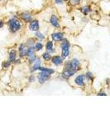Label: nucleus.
<instances>
[{
    "label": "nucleus",
    "instance_id": "obj_1",
    "mask_svg": "<svg viewBox=\"0 0 110 125\" xmlns=\"http://www.w3.org/2000/svg\"><path fill=\"white\" fill-rule=\"evenodd\" d=\"M8 28L10 33H15L17 32H18L22 28V24L20 23V21L17 19L16 17H13L12 19H10L7 22Z\"/></svg>",
    "mask_w": 110,
    "mask_h": 125
},
{
    "label": "nucleus",
    "instance_id": "obj_2",
    "mask_svg": "<svg viewBox=\"0 0 110 125\" xmlns=\"http://www.w3.org/2000/svg\"><path fill=\"white\" fill-rule=\"evenodd\" d=\"M51 74H48L47 73H44L41 71H40V73H38L37 75V81L39 82L40 84L45 83L47 81L51 79Z\"/></svg>",
    "mask_w": 110,
    "mask_h": 125
},
{
    "label": "nucleus",
    "instance_id": "obj_3",
    "mask_svg": "<svg viewBox=\"0 0 110 125\" xmlns=\"http://www.w3.org/2000/svg\"><path fill=\"white\" fill-rule=\"evenodd\" d=\"M18 55L21 58L27 57V50H28V46L26 43H21L18 47Z\"/></svg>",
    "mask_w": 110,
    "mask_h": 125
},
{
    "label": "nucleus",
    "instance_id": "obj_4",
    "mask_svg": "<svg viewBox=\"0 0 110 125\" xmlns=\"http://www.w3.org/2000/svg\"><path fill=\"white\" fill-rule=\"evenodd\" d=\"M76 71L74 69H66V68H64V70L61 73V76L64 79H69L70 78H71L72 76H74L76 73Z\"/></svg>",
    "mask_w": 110,
    "mask_h": 125
},
{
    "label": "nucleus",
    "instance_id": "obj_5",
    "mask_svg": "<svg viewBox=\"0 0 110 125\" xmlns=\"http://www.w3.org/2000/svg\"><path fill=\"white\" fill-rule=\"evenodd\" d=\"M51 63L54 64L56 67H59V66H61L64 63V59L60 55H54L51 57Z\"/></svg>",
    "mask_w": 110,
    "mask_h": 125
},
{
    "label": "nucleus",
    "instance_id": "obj_6",
    "mask_svg": "<svg viewBox=\"0 0 110 125\" xmlns=\"http://www.w3.org/2000/svg\"><path fill=\"white\" fill-rule=\"evenodd\" d=\"M39 28H40V23H39V21L37 19H32L29 23L28 29H29L30 31L37 32L39 30Z\"/></svg>",
    "mask_w": 110,
    "mask_h": 125
},
{
    "label": "nucleus",
    "instance_id": "obj_7",
    "mask_svg": "<svg viewBox=\"0 0 110 125\" xmlns=\"http://www.w3.org/2000/svg\"><path fill=\"white\" fill-rule=\"evenodd\" d=\"M75 83L79 87L85 85V77L84 74H79L75 78Z\"/></svg>",
    "mask_w": 110,
    "mask_h": 125
},
{
    "label": "nucleus",
    "instance_id": "obj_8",
    "mask_svg": "<svg viewBox=\"0 0 110 125\" xmlns=\"http://www.w3.org/2000/svg\"><path fill=\"white\" fill-rule=\"evenodd\" d=\"M50 23H51L54 28H55V29H59V28L61 27L59 19H58V18L55 14H52L50 17Z\"/></svg>",
    "mask_w": 110,
    "mask_h": 125
},
{
    "label": "nucleus",
    "instance_id": "obj_9",
    "mask_svg": "<svg viewBox=\"0 0 110 125\" xmlns=\"http://www.w3.org/2000/svg\"><path fill=\"white\" fill-rule=\"evenodd\" d=\"M51 36L52 41L55 42H61L64 39V33L61 32H55V33H53Z\"/></svg>",
    "mask_w": 110,
    "mask_h": 125
},
{
    "label": "nucleus",
    "instance_id": "obj_10",
    "mask_svg": "<svg viewBox=\"0 0 110 125\" xmlns=\"http://www.w3.org/2000/svg\"><path fill=\"white\" fill-rule=\"evenodd\" d=\"M71 61V68L74 70H75L76 72H78L79 70H80V62H79V59H77V58H73Z\"/></svg>",
    "mask_w": 110,
    "mask_h": 125
},
{
    "label": "nucleus",
    "instance_id": "obj_11",
    "mask_svg": "<svg viewBox=\"0 0 110 125\" xmlns=\"http://www.w3.org/2000/svg\"><path fill=\"white\" fill-rule=\"evenodd\" d=\"M41 60L39 58H37V59L35 60V62L32 63V66H31V73H34L36 71H37V70L39 69V68L41 67Z\"/></svg>",
    "mask_w": 110,
    "mask_h": 125
},
{
    "label": "nucleus",
    "instance_id": "obj_12",
    "mask_svg": "<svg viewBox=\"0 0 110 125\" xmlns=\"http://www.w3.org/2000/svg\"><path fill=\"white\" fill-rule=\"evenodd\" d=\"M21 18L23 20L24 22H26V23H30V22L32 20V16H31V14L30 13H28V12H23V13H21Z\"/></svg>",
    "mask_w": 110,
    "mask_h": 125
},
{
    "label": "nucleus",
    "instance_id": "obj_13",
    "mask_svg": "<svg viewBox=\"0 0 110 125\" xmlns=\"http://www.w3.org/2000/svg\"><path fill=\"white\" fill-rule=\"evenodd\" d=\"M61 51L62 50H70V48H71V43L68 41V39H64L61 40Z\"/></svg>",
    "mask_w": 110,
    "mask_h": 125
},
{
    "label": "nucleus",
    "instance_id": "obj_14",
    "mask_svg": "<svg viewBox=\"0 0 110 125\" xmlns=\"http://www.w3.org/2000/svg\"><path fill=\"white\" fill-rule=\"evenodd\" d=\"M17 52L15 49L10 50L8 53V60L12 62V63H13L15 62V60L17 59Z\"/></svg>",
    "mask_w": 110,
    "mask_h": 125
},
{
    "label": "nucleus",
    "instance_id": "obj_15",
    "mask_svg": "<svg viewBox=\"0 0 110 125\" xmlns=\"http://www.w3.org/2000/svg\"><path fill=\"white\" fill-rule=\"evenodd\" d=\"M46 50H47V52H49V53H51V54H52L54 52H55V49H54L53 41H51V40H49V41L47 42V43H46Z\"/></svg>",
    "mask_w": 110,
    "mask_h": 125
},
{
    "label": "nucleus",
    "instance_id": "obj_16",
    "mask_svg": "<svg viewBox=\"0 0 110 125\" xmlns=\"http://www.w3.org/2000/svg\"><path fill=\"white\" fill-rule=\"evenodd\" d=\"M39 71H41V72H44V73H47L48 74H51L52 75L53 73H55V70L53 68H47V67H40L39 68Z\"/></svg>",
    "mask_w": 110,
    "mask_h": 125
},
{
    "label": "nucleus",
    "instance_id": "obj_17",
    "mask_svg": "<svg viewBox=\"0 0 110 125\" xmlns=\"http://www.w3.org/2000/svg\"><path fill=\"white\" fill-rule=\"evenodd\" d=\"M41 57H42V58L44 59V61L48 62V61H51V57H52V56H51V53H49V52L46 51L45 53H42Z\"/></svg>",
    "mask_w": 110,
    "mask_h": 125
},
{
    "label": "nucleus",
    "instance_id": "obj_18",
    "mask_svg": "<svg viewBox=\"0 0 110 125\" xmlns=\"http://www.w3.org/2000/svg\"><path fill=\"white\" fill-rule=\"evenodd\" d=\"M12 65V62L10 60H7V61H3L2 62V68L3 69H8Z\"/></svg>",
    "mask_w": 110,
    "mask_h": 125
},
{
    "label": "nucleus",
    "instance_id": "obj_19",
    "mask_svg": "<svg viewBox=\"0 0 110 125\" xmlns=\"http://www.w3.org/2000/svg\"><path fill=\"white\" fill-rule=\"evenodd\" d=\"M34 48H35L36 52L41 51V50H42V48H43L42 43H41V42H37V43H35V45H34Z\"/></svg>",
    "mask_w": 110,
    "mask_h": 125
},
{
    "label": "nucleus",
    "instance_id": "obj_20",
    "mask_svg": "<svg viewBox=\"0 0 110 125\" xmlns=\"http://www.w3.org/2000/svg\"><path fill=\"white\" fill-rule=\"evenodd\" d=\"M80 10L84 15H87L91 11V8L90 6H85V7H82Z\"/></svg>",
    "mask_w": 110,
    "mask_h": 125
},
{
    "label": "nucleus",
    "instance_id": "obj_21",
    "mask_svg": "<svg viewBox=\"0 0 110 125\" xmlns=\"http://www.w3.org/2000/svg\"><path fill=\"white\" fill-rule=\"evenodd\" d=\"M35 36H36V38H37V39L40 40V41H42V40L45 39V35L39 31L35 32Z\"/></svg>",
    "mask_w": 110,
    "mask_h": 125
},
{
    "label": "nucleus",
    "instance_id": "obj_22",
    "mask_svg": "<svg viewBox=\"0 0 110 125\" xmlns=\"http://www.w3.org/2000/svg\"><path fill=\"white\" fill-rule=\"evenodd\" d=\"M85 77L88 81H89V80H90V81H93L94 80V75L91 72H87L85 74Z\"/></svg>",
    "mask_w": 110,
    "mask_h": 125
},
{
    "label": "nucleus",
    "instance_id": "obj_23",
    "mask_svg": "<svg viewBox=\"0 0 110 125\" xmlns=\"http://www.w3.org/2000/svg\"><path fill=\"white\" fill-rule=\"evenodd\" d=\"M70 55V50H62L61 51V57L63 59H65L69 57Z\"/></svg>",
    "mask_w": 110,
    "mask_h": 125
},
{
    "label": "nucleus",
    "instance_id": "obj_24",
    "mask_svg": "<svg viewBox=\"0 0 110 125\" xmlns=\"http://www.w3.org/2000/svg\"><path fill=\"white\" fill-rule=\"evenodd\" d=\"M35 43H36V41L33 39H28L27 40V43H26V44H27L28 47H34Z\"/></svg>",
    "mask_w": 110,
    "mask_h": 125
},
{
    "label": "nucleus",
    "instance_id": "obj_25",
    "mask_svg": "<svg viewBox=\"0 0 110 125\" xmlns=\"http://www.w3.org/2000/svg\"><path fill=\"white\" fill-rule=\"evenodd\" d=\"M27 58H28V62H29V63L32 64L33 62H35V60L37 59V55H36V53H34V54H32V55L29 56V57H27Z\"/></svg>",
    "mask_w": 110,
    "mask_h": 125
},
{
    "label": "nucleus",
    "instance_id": "obj_26",
    "mask_svg": "<svg viewBox=\"0 0 110 125\" xmlns=\"http://www.w3.org/2000/svg\"><path fill=\"white\" fill-rule=\"evenodd\" d=\"M37 80V76H35L34 74H31L28 78V82L29 83H34Z\"/></svg>",
    "mask_w": 110,
    "mask_h": 125
},
{
    "label": "nucleus",
    "instance_id": "obj_27",
    "mask_svg": "<svg viewBox=\"0 0 110 125\" xmlns=\"http://www.w3.org/2000/svg\"><path fill=\"white\" fill-rule=\"evenodd\" d=\"M72 3L73 4H79V2H80V0H71Z\"/></svg>",
    "mask_w": 110,
    "mask_h": 125
},
{
    "label": "nucleus",
    "instance_id": "obj_28",
    "mask_svg": "<svg viewBox=\"0 0 110 125\" xmlns=\"http://www.w3.org/2000/svg\"><path fill=\"white\" fill-rule=\"evenodd\" d=\"M64 0H55V3H57V4H61V3H63Z\"/></svg>",
    "mask_w": 110,
    "mask_h": 125
},
{
    "label": "nucleus",
    "instance_id": "obj_29",
    "mask_svg": "<svg viewBox=\"0 0 110 125\" xmlns=\"http://www.w3.org/2000/svg\"><path fill=\"white\" fill-rule=\"evenodd\" d=\"M97 95H99V96H107V94L106 93H98L97 94Z\"/></svg>",
    "mask_w": 110,
    "mask_h": 125
},
{
    "label": "nucleus",
    "instance_id": "obj_30",
    "mask_svg": "<svg viewBox=\"0 0 110 125\" xmlns=\"http://www.w3.org/2000/svg\"><path fill=\"white\" fill-rule=\"evenodd\" d=\"M3 26H4V22H3L2 19H0V29H2Z\"/></svg>",
    "mask_w": 110,
    "mask_h": 125
},
{
    "label": "nucleus",
    "instance_id": "obj_31",
    "mask_svg": "<svg viewBox=\"0 0 110 125\" xmlns=\"http://www.w3.org/2000/svg\"><path fill=\"white\" fill-rule=\"evenodd\" d=\"M1 1H2V0H0V2H1Z\"/></svg>",
    "mask_w": 110,
    "mask_h": 125
}]
</instances>
